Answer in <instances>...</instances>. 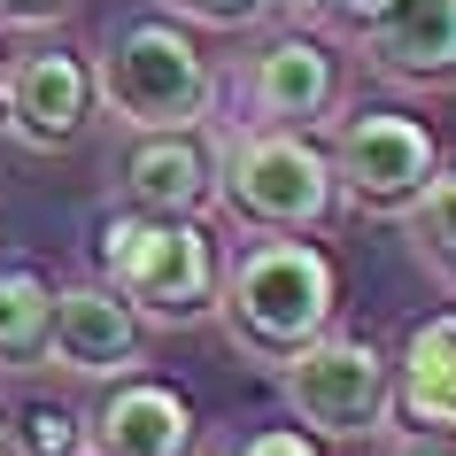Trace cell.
<instances>
[{"label":"cell","mask_w":456,"mask_h":456,"mask_svg":"<svg viewBox=\"0 0 456 456\" xmlns=\"http://www.w3.org/2000/svg\"><path fill=\"white\" fill-rule=\"evenodd\" d=\"M216 325L224 340L256 363H287L302 340H317L340 310V279L325 264V248H310L302 232H264L256 248H240V264L216 271Z\"/></svg>","instance_id":"1"},{"label":"cell","mask_w":456,"mask_h":456,"mask_svg":"<svg viewBox=\"0 0 456 456\" xmlns=\"http://www.w3.org/2000/svg\"><path fill=\"white\" fill-rule=\"evenodd\" d=\"M209 201L248 232H310L340 201L333 155L310 132L287 124H248L209 155Z\"/></svg>","instance_id":"2"},{"label":"cell","mask_w":456,"mask_h":456,"mask_svg":"<svg viewBox=\"0 0 456 456\" xmlns=\"http://www.w3.org/2000/svg\"><path fill=\"white\" fill-rule=\"evenodd\" d=\"M216 248L193 216L170 209H124L101 224V279L132 302L140 317H163V325H193L209 317L216 302Z\"/></svg>","instance_id":"3"},{"label":"cell","mask_w":456,"mask_h":456,"mask_svg":"<svg viewBox=\"0 0 456 456\" xmlns=\"http://www.w3.org/2000/svg\"><path fill=\"white\" fill-rule=\"evenodd\" d=\"M94 94L109 101V117L124 132H193L209 117L216 77H209V62H201V47L186 39L178 16H147V24L109 31Z\"/></svg>","instance_id":"4"},{"label":"cell","mask_w":456,"mask_h":456,"mask_svg":"<svg viewBox=\"0 0 456 456\" xmlns=\"http://www.w3.org/2000/svg\"><path fill=\"white\" fill-rule=\"evenodd\" d=\"M279 379H287V403L294 418L317 433V441H371L387 433L395 418V371L371 340H348V333H325L302 340L287 363H279Z\"/></svg>","instance_id":"5"},{"label":"cell","mask_w":456,"mask_h":456,"mask_svg":"<svg viewBox=\"0 0 456 456\" xmlns=\"http://www.w3.org/2000/svg\"><path fill=\"white\" fill-rule=\"evenodd\" d=\"M441 170L433 155V132L418 117H395V109H356L340 117L333 132V186L356 201V209H379V216H403L426 178Z\"/></svg>","instance_id":"6"},{"label":"cell","mask_w":456,"mask_h":456,"mask_svg":"<svg viewBox=\"0 0 456 456\" xmlns=\"http://www.w3.org/2000/svg\"><path fill=\"white\" fill-rule=\"evenodd\" d=\"M94 62L86 54H62V47H39L24 54L16 70L0 77V124L16 132L24 147L54 155V147H70L86 124H94Z\"/></svg>","instance_id":"7"},{"label":"cell","mask_w":456,"mask_h":456,"mask_svg":"<svg viewBox=\"0 0 456 456\" xmlns=\"http://www.w3.org/2000/svg\"><path fill=\"white\" fill-rule=\"evenodd\" d=\"M47 363H62L70 379H124V371H140V310L109 279L54 287Z\"/></svg>","instance_id":"8"},{"label":"cell","mask_w":456,"mask_h":456,"mask_svg":"<svg viewBox=\"0 0 456 456\" xmlns=\"http://www.w3.org/2000/svg\"><path fill=\"white\" fill-rule=\"evenodd\" d=\"M363 62L395 86H456V0H387L363 24Z\"/></svg>","instance_id":"9"},{"label":"cell","mask_w":456,"mask_h":456,"mask_svg":"<svg viewBox=\"0 0 456 456\" xmlns=\"http://www.w3.org/2000/svg\"><path fill=\"white\" fill-rule=\"evenodd\" d=\"M86 449L94 456H193V403L178 387L124 371L101 395V410L86 418Z\"/></svg>","instance_id":"10"},{"label":"cell","mask_w":456,"mask_h":456,"mask_svg":"<svg viewBox=\"0 0 456 456\" xmlns=\"http://www.w3.org/2000/svg\"><path fill=\"white\" fill-rule=\"evenodd\" d=\"M333 101H340V70L325 54V39H310V31H287V39H271L248 62V109H256V124L310 132L317 117H333Z\"/></svg>","instance_id":"11"},{"label":"cell","mask_w":456,"mask_h":456,"mask_svg":"<svg viewBox=\"0 0 456 456\" xmlns=\"http://www.w3.org/2000/svg\"><path fill=\"white\" fill-rule=\"evenodd\" d=\"M387 371H395L403 426L426 441H456V310L418 317L403 340V363H387Z\"/></svg>","instance_id":"12"},{"label":"cell","mask_w":456,"mask_h":456,"mask_svg":"<svg viewBox=\"0 0 456 456\" xmlns=\"http://www.w3.org/2000/svg\"><path fill=\"white\" fill-rule=\"evenodd\" d=\"M124 193H132V209L193 216L209 201V147L193 132H140L132 163H124Z\"/></svg>","instance_id":"13"},{"label":"cell","mask_w":456,"mask_h":456,"mask_svg":"<svg viewBox=\"0 0 456 456\" xmlns=\"http://www.w3.org/2000/svg\"><path fill=\"white\" fill-rule=\"evenodd\" d=\"M47 317H54V287L31 264H8L0 271V371L47 363Z\"/></svg>","instance_id":"14"},{"label":"cell","mask_w":456,"mask_h":456,"mask_svg":"<svg viewBox=\"0 0 456 456\" xmlns=\"http://www.w3.org/2000/svg\"><path fill=\"white\" fill-rule=\"evenodd\" d=\"M403 216H410V240H418V256H426V264L456 287V170H433L426 193H418Z\"/></svg>","instance_id":"15"},{"label":"cell","mask_w":456,"mask_h":456,"mask_svg":"<svg viewBox=\"0 0 456 456\" xmlns=\"http://www.w3.org/2000/svg\"><path fill=\"white\" fill-rule=\"evenodd\" d=\"M0 441L16 456H86V418L62 410V403H24L0 426Z\"/></svg>","instance_id":"16"},{"label":"cell","mask_w":456,"mask_h":456,"mask_svg":"<svg viewBox=\"0 0 456 456\" xmlns=\"http://www.w3.org/2000/svg\"><path fill=\"white\" fill-rule=\"evenodd\" d=\"M279 0H163V16H178V24H209V31H248L264 24Z\"/></svg>","instance_id":"17"},{"label":"cell","mask_w":456,"mask_h":456,"mask_svg":"<svg viewBox=\"0 0 456 456\" xmlns=\"http://www.w3.org/2000/svg\"><path fill=\"white\" fill-rule=\"evenodd\" d=\"M232 456H325V449H317V433H302V426H264V433H248Z\"/></svg>","instance_id":"18"},{"label":"cell","mask_w":456,"mask_h":456,"mask_svg":"<svg viewBox=\"0 0 456 456\" xmlns=\"http://www.w3.org/2000/svg\"><path fill=\"white\" fill-rule=\"evenodd\" d=\"M70 0H0V31H39V24H54Z\"/></svg>","instance_id":"19"},{"label":"cell","mask_w":456,"mask_h":456,"mask_svg":"<svg viewBox=\"0 0 456 456\" xmlns=\"http://www.w3.org/2000/svg\"><path fill=\"white\" fill-rule=\"evenodd\" d=\"M379 8H387V0H333V16H340V24H371V16H379Z\"/></svg>","instance_id":"20"},{"label":"cell","mask_w":456,"mask_h":456,"mask_svg":"<svg viewBox=\"0 0 456 456\" xmlns=\"http://www.w3.org/2000/svg\"><path fill=\"white\" fill-rule=\"evenodd\" d=\"M279 8H294L302 24H310V16H333V0H279Z\"/></svg>","instance_id":"21"},{"label":"cell","mask_w":456,"mask_h":456,"mask_svg":"<svg viewBox=\"0 0 456 456\" xmlns=\"http://www.w3.org/2000/svg\"><path fill=\"white\" fill-rule=\"evenodd\" d=\"M395 456H449V449H426V441H418V449H395Z\"/></svg>","instance_id":"22"}]
</instances>
